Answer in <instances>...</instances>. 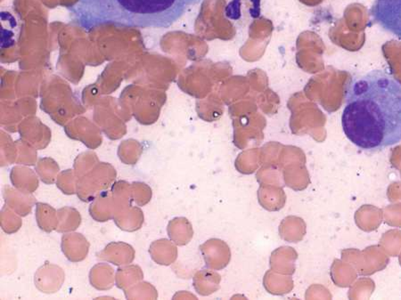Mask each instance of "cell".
I'll list each match as a JSON object with an SVG mask.
<instances>
[{
    "instance_id": "obj_2",
    "label": "cell",
    "mask_w": 401,
    "mask_h": 300,
    "mask_svg": "<svg viewBox=\"0 0 401 300\" xmlns=\"http://www.w3.org/2000/svg\"><path fill=\"white\" fill-rule=\"evenodd\" d=\"M202 0H77L67 7L75 26L89 32L113 26L168 29Z\"/></svg>"
},
{
    "instance_id": "obj_17",
    "label": "cell",
    "mask_w": 401,
    "mask_h": 300,
    "mask_svg": "<svg viewBox=\"0 0 401 300\" xmlns=\"http://www.w3.org/2000/svg\"><path fill=\"white\" fill-rule=\"evenodd\" d=\"M132 197L134 203L138 206H144L149 202L151 198V190L146 184L140 182H134L131 184Z\"/></svg>"
},
{
    "instance_id": "obj_12",
    "label": "cell",
    "mask_w": 401,
    "mask_h": 300,
    "mask_svg": "<svg viewBox=\"0 0 401 300\" xmlns=\"http://www.w3.org/2000/svg\"><path fill=\"white\" fill-rule=\"evenodd\" d=\"M112 196L114 209H115L114 215L129 208L132 206V202H134L133 197H132L131 185L126 181H118L113 184Z\"/></svg>"
},
{
    "instance_id": "obj_15",
    "label": "cell",
    "mask_w": 401,
    "mask_h": 300,
    "mask_svg": "<svg viewBox=\"0 0 401 300\" xmlns=\"http://www.w3.org/2000/svg\"><path fill=\"white\" fill-rule=\"evenodd\" d=\"M142 279H143V273L138 265H128V267L119 268L116 272V286L120 290H128Z\"/></svg>"
},
{
    "instance_id": "obj_6",
    "label": "cell",
    "mask_w": 401,
    "mask_h": 300,
    "mask_svg": "<svg viewBox=\"0 0 401 300\" xmlns=\"http://www.w3.org/2000/svg\"><path fill=\"white\" fill-rule=\"evenodd\" d=\"M88 250V241L82 234H64L62 238V250L71 262L84 261Z\"/></svg>"
},
{
    "instance_id": "obj_11",
    "label": "cell",
    "mask_w": 401,
    "mask_h": 300,
    "mask_svg": "<svg viewBox=\"0 0 401 300\" xmlns=\"http://www.w3.org/2000/svg\"><path fill=\"white\" fill-rule=\"evenodd\" d=\"M37 224L42 231L51 233L57 230L58 225L57 212L47 203H39L36 205Z\"/></svg>"
},
{
    "instance_id": "obj_16",
    "label": "cell",
    "mask_w": 401,
    "mask_h": 300,
    "mask_svg": "<svg viewBox=\"0 0 401 300\" xmlns=\"http://www.w3.org/2000/svg\"><path fill=\"white\" fill-rule=\"evenodd\" d=\"M7 205L1 210V227L5 233H17L21 227V219Z\"/></svg>"
},
{
    "instance_id": "obj_4",
    "label": "cell",
    "mask_w": 401,
    "mask_h": 300,
    "mask_svg": "<svg viewBox=\"0 0 401 300\" xmlns=\"http://www.w3.org/2000/svg\"><path fill=\"white\" fill-rule=\"evenodd\" d=\"M66 274L63 269L57 265L46 263L37 270L34 283L37 289L43 293L57 292L63 286Z\"/></svg>"
},
{
    "instance_id": "obj_13",
    "label": "cell",
    "mask_w": 401,
    "mask_h": 300,
    "mask_svg": "<svg viewBox=\"0 0 401 300\" xmlns=\"http://www.w3.org/2000/svg\"><path fill=\"white\" fill-rule=\"evenodd\" d=\"M14 169L11 173V182L17 189L26 194H33L39 187V179L32 170Z\"/></svg>"
},
{
    "instance_id": "obj_18",
    "label": "cell",
    "mask_w": 401,
    "mask_h": 300,
    "mask_svg": "<svg viewBox=\"0 0 401 300\" xmlns=\"http://www.w3.org/2000/svg\"><path fill=\"white\" fill-rule=\"evenodd\" d=\"M68 172L62 173L57 181V187L66 196H73L77 191V182Z\"/></svg>"
},
{
    "instance_id": "obj_14",
    "label": "cell",
    "mask_w": 401,
    "mask_h": 300,
    "mask_svg": "<svg viewBox=\"0 0 401 300\" xmlns=\"http://www.w3.org/2000/svg\"><path fill=\"white\" fill-rule=\"evenodd\" d=\"M58 233H69L75 231L82 224V216L76 209L72 207H64L57 210Z\"/></svg>"
},
{
    "instance_id": "obj_7",
    "label": "cell",
    "mask_w": 401,
    "mask_h": 300,
    "mask_svg": "<svg viewBox=\"0 0 401 300\" xmlns=\"http://www.w3.org/2000/svg\"><path fill=\"white\" fill-rule=\"evenodd\" d=\"M98 259L112 263L115 265L131 264L135 259L133 247L125 243H111L97 253Z\"/></svg>"
},
{
    "instance_id": "obj_5",
    "label": "cell",
    "mask_w": 401,
    "mask_h": 300,
    "mask_svg": "<svg viewBox=\"0 0 401 300\" xmlns=\"http://www.w3.org/2000/svg\"><path fill=\"white\" fill-rule=\"evenodd\" d=\"M3 198L6 205L21 216L29 215L36 203L32 194L24 193L18 189H14L9 185H5L3 188Z\"/></svg>"
},
{
    "instance_id": "obj_1",
    "label": "cell",
    "mask_w": 401,
    "mask_h": 300,
    "mask_svg": "<svg viewBox=\"0 0 401 300\" xmlns=\"http://www.w3.org/2000/svg\"><path fill=\"white\" fill-rule=\"evenodd\" d=\"M342 126L360 149L376 153L401 143V82L384 70L354 77L345 89Z\"/></svg>"
},
{
    "instance_id": "obj_8",
    "label": "cell",
    "mask_w": 401,
    "mask_h": 300,
    "mask_svg": "<svg viewBox=\"0 0 401 300\" xmlns=\"http://www.w3.org/2000/svg\"><path fill=\"white\" fill-rule=\"evenodd\" d=\"M114 203L112 191H104L101 193L89 207V213L95 221L106 222L113 218Z\"/></svg>"
},
{
    "instance_id": "obj_9",
    "label": "cell",
    "mask_w": 401,
    "mask_h": 300,
    "mask_svg": "<svg viewBox=\"0 0 401 300\" xmlns=\"http://www.w3.org/2000/svg\"><path fill=\"white\" fill-rule=\"evenodd\" d=\"M114 222L123 231L135 232L140 229L144 222L143 212L138 207L129 208L116 213L113 216Z\"/></svg>"
},
{
    "instance_id": "obj_3",
    "label": "cell",
    "mask_w": 401,
    "mask_h": 300,
    "mask_svg": "<svg viewBox=\"0 0 401 300\" xmlns=\"http://www.w3.org/2000/svg\"><path fill=\"white\" fill-rule=\"evenodd\" d=\"M370 15L375 23L401 40V0H375Z\"/></svg>"
},
{
    "instance_id": "obj_10",
    "label": "cell",
    "mask_w": 401,
    "mask_h": 300,
    "mask_svg": "<svg viewBox=\"0 0 401 300\" xmlns=\"http://www.w3.org/2000/svg\"><path fill=\"white\" fill-rule=\"evenodd\" d=\"M91 285L100 290L112 289L114 285V270L107 264H98L91 269L89 274Z\"/></svg>"
}]
</instances>
